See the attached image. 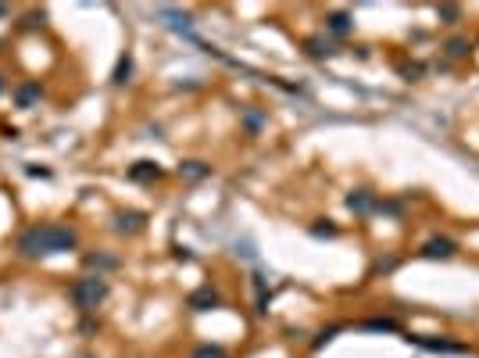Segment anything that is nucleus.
Here are the masks:
<instances>
[{
    "label": "nucleus",
    "mask_w": 479,
    "mask_h": 358,
    "mask_svg": "<svg viewBox=\"0 0 479 358\" xmlns=\"http://www.w3.org/2000/svg\"><path fill=\"white\" fill-rule=\"evenodd\" d=\"M79 248V236L68 226H33L18 236V255L22 258H50V255H68Z\"/></svg>",
    "instance_id": "1"
},
{
    "label": "nucleus",
    "mask_w": 479,
    "mask_h": 358,
    "mask_svg": "<svg viewBox=\"0 0 479 358\" xmlns=\"http://www.w3.org/2000/svg\"><path fill=\"white\" fill-rule=\"evenodd\" d=\"M68 297H72V305L79 312H94L104 305V297H108V280L104 276H82L68 287Z\"/></svg>",
    "instance_id": "2"
},
{
    "label": "nucleus",
    "mask_w": 479,
    "mask_h": 358,
    "mask_svg": "<svg viewBox=\"0 0 479 358\" xmlns=\"http://www.w3.org/2000/svg\"><path fill=\"white\" fill-rule=\"evenodd\" d=\"M215 305H219V294H215V290H207V287L197 290V294L190 297V308H197V312H207V308H215Z\"/></svg>",
    "instance_id": "3"
},
{
    "label": "nucleus",
    "mask_w": 479,
    "mask_h": 358,
    "mask_svg": "<svg viewBox=\"0 0 479 358\" xmlns=\"http://www.w3.org/2000/svg\"><path fill=\"white\" fill-rule=\"evenodd\" d=\"M143 229V215L140 212H122L118 215V233H136Z\"/></svg>",
    "instance_id": "4"
},
{
    "label": "nucleus",
    "mask_w": 479,
    "mask_h": 358,
    "mask_svg": "<svg viewBox=\"0 0 479 358\" xmlns=\"http://www.w3.org/2000/svg\"><path fill=\"white\" fill-rule=\"evenodd\" d=\"M426 255H429V258H451V255H455V244H451V241H433V244H426Z\"/></svg>",
    "instance_id": "5"
},
{
    "label": "nucleus",
    "mask_w": 479,
    "mask_h": 358,
    "mask_svg": "<svg viewBox=\"0 0 479 358\" xmlns=\"http://www.w3.org/2000/svg\"><path fill=\"white\" fill-rule=\"evenodd\" d=\"M15 97H18V108H33V101L40 97V86H36V83H29V86H22V90H18Z\"/></svg>",
    "instance_id": "6"
},
{
    "label": "nucleus",
    "mask_w": 479,
    "mask_h": 358,
    "mask_svg": "<svg viewBox=\"0 0 479 358\" xmlns=\"http://www.w3.org/2000/svg\"><path fill=\"white\" fill-rule=\"evenodd\" d=\"M129 76H133V57L122 54V57H118V69H115V83L122 86V83H129Z\"/></svg>",
    "instance_id": "7"
},
{
    "label": "nucleus",
    "mask_w": 479,
    "mask_h": 358,
    "mask_svg": "<svg viewBox=\"0 0 479 358\" xmlns=\"http://www.w3.org/2000/svg\"><path fill=\"white\" fill-rule=\"evenodd\" d=\"M129 176L133 179H151V176H158V165L154 162H136V169H129Z\"/></svg>",
    "instance_id": "8"
},
{
    "label": "nucleus",
    "mask_w": 479,
    "mask_h": 358,
    "mask_svg": "<svg viewBox=\"0 0 479 358\" xmlns=\"http://www.w3.org/2000/svg\"><path fill=\"white\" fill-rule=\"evenodd\" d=\"M193 358H226V351L215 348V344H200V348L193 351Z\"/></svg>",
    "instance_id": "9"
},
{
    "label": "nucleus",
    "mask_w": 479,
    "mask_h": 358,
    "mask_svg": "<svg viewBox=\"0 0 479 358\" xmlns=\"http://www.w3.org/2000/svg\"><path fill=\"white\" fill-rule=\"evenodd\" d=\"M347 204L354 208V212H369V208H372V201H369L365 194H351V197H347Z\"/></svg>",
    "instance_id": "10"
},
{
    "label": "nucleus",
    "mask_w": 479,
    "mask_h": 358,
    "mask_svg": "<svg viewBox=\"0 0 479 358\" xmlns=\"http://www.w3.org/2000/svg\"><path fill=\"white\" fill-rule=\"evenodd\" d=\"M329 29H333V33H347L351 18H347V15H329Z\"/></svg>",
    "instance_id": "11"
},
{
    "label": "nucleus",
    "mask_w": 479,
    "mask_h": 358,
    "mask_svg": "<svg viewBox=\"0 0 479 358\" xmlns=\"http://www.w3.org/2000/svg\"><path fill=\"white\" fill-rule=\"evenodd\" d=\"M183 176L200 179V176H207V165H200V162H186V165H183Z\"/></svg>",
    "instance_id": "12"
},
{
    "label": "nucleus",
    "mask_w": 479,
    "mask_h": 358,
    "mask_svg": "<svg viewBox=\"0 0 479 358\" xmlns=\"http://www.w3.org/2000/svg\"><path fill=\"white\" fill-rule=\"evenodd\" d=\"M4 15H8V8H4V4H0V18H4Z\"/></svg>",
    "instance_id": "13"
},
{
    "label": "nucleus",
    "mask_w": 479,
    "mask_h": 358,
    "mask_svg": "<svg viewBox=\"0 0 479 358\" xmlns=\"http://www.w3.org/2000/svg\"><path fill=\"white\" fill-rule=\"evenodd\" d=\"M0 94H4V76H0Z\"/></svg>",
    "instance_id": "14"
}]
</instances>
